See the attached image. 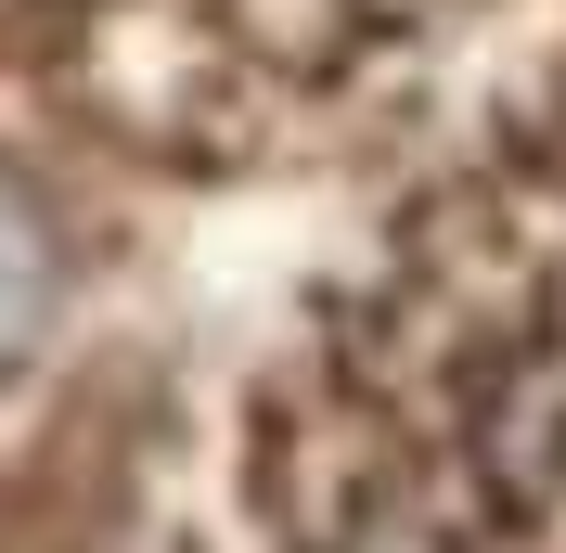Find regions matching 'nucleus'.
I'll return each instance as SVG.
<instances>
[{"label":"nucleus","instance_id":"f257e3e1","mask_svg":"<svg viewBox=\"0 0 566 553\" xmlns=\"http://www.w3.org/2000/svg\"><path fill=\"white\" fill-rule=\"evenodd\" d=\"M39 310H52V244H39V219L0 194V347H27Z\"/></svg>","mask_w":566,"mask_h":553}]
</instances>
